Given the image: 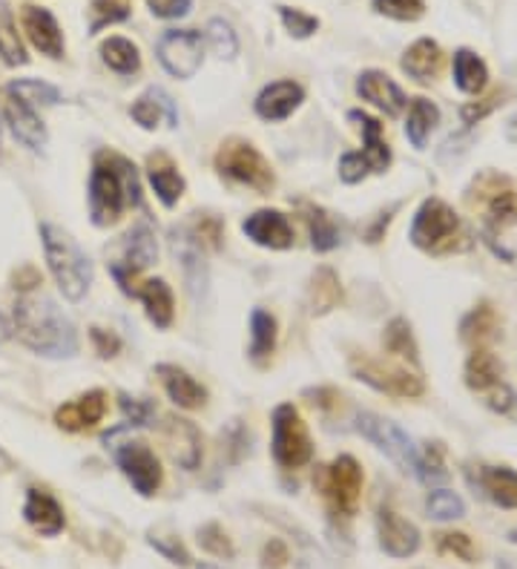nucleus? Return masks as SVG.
<instances>
[{
	"instance_id": "54",
	"label": "nucleus",
	"mask_w": 517,
	"mask_h": 569,
	"mask_svg": "<svg viewBox=\"0 0 517 569\" xmlns=\"http://www.w3.org/2000/svg\"><path fill=\"white\" fill-rule=\"evenodd\" d=\"M122 409H124V418H127L133 425H147V420H150L152 414L147 402L129 400L127 395H122Z\"/></svg>"
},
{
	"instance_id": "47",
	"label": "nucleus",
	"mask_w": 517,
	"mask_h": 569,
	"mask_svg": "<svg viewBox=\"0 0 517 569\" xmlns=\"http://www.w3.org/2000/svg\"><path fill=\"white\" fill-rule=\"evenodd\" d=\"M198 544H202V549L210 555H216V558H233V544H230V538L225 535V530H221L219 524H207L198 530Z\"/></svg>"
},
{
	"instance_id": "30",
	"label": "nucleus",
	"mask_w": 517,
	"mask_h": 569,
	"mask_svg": "<svg viewBox=\"0 0 517 569\" xmlns=\"http://www.w3.org/2000/svg\"><path fill=\"white\" fill-rule=\"evenodd\" d=\"M455 84L466 95H478V92L486 90L489 69L483 58L474 55L472 49H457L455 53Z\"/></svg>"
},
{
	"instance_id": "56",
	"label": "nucleus",
	"mask_w": 517,
	"mask_h": 569,
	"mask_svg": "<svg viewBox=\"0 0 517 569\" xmlns=\"http://www.w3.org/2000/svg\"><path fill=\"white\" fill-rule=\"evenodd\" d=\"M509 540H512V544H517V530L509 532Z\"/></svg>"
},
{
	"instance_id": "31",
	"label": "nucleus",
	"mask_w": 517,
	"mask_h": 569,
	"mask_svg": "<svg viewBox=\"0 0 517 569\" xmlns=\"http://www.w3.org/2000/svg\"><path fill=\"white\" fill-rule=\"evenodd\" d=\"M175 257L182 259L184 276L191 282V291L198 294V288H205V259H202V242L187 230H179L173 239Z\"/></svg>"
},
{
	"instance_id": "16",
	"label": "nucleus",
	"mask_w": 517,
	"mask_h": 569,
	"mask_svg": "<svg viewBox=\"0 0 517 569\" xmlns=\"http://www.w3.org/2000/svg\"><path fill=\"white\" fill-rule=\"evenodd\" d=\"M21 23L26 38L32 41V46L44 53L46 58H64V35L61 26L55 21V15L49 9L41 7H23L21 9Z\"/></svg>"
},
{
	"instance_id": "36",
	"label": "nucleus",
	"mask_w": 517,
	"mask_h": 569,
	"mask_svg": "<svg viewBox=\"0 0 517 569\" xmlns=\"http://www.w3.org/2000/svg\"><path fill=\"white\" fill-rule=\"evenodd\" d=\"M440 122V110L428 99H414L409 106V122H405V136L414 147H426L428 133Z\"/></svg>"
},
{
	"instance_id": "53",
	"label": "nucleus",
	"mask_w": 517,
	"mask_h": 569,
	"mask_svg": "<svg viewBox=\"0 0 517 569\" xmlns=\"http://www.w3.org/2000/svg\"><path fill=\"white\" fill-rule=\"evenodd\" d=\"M92 342H95V349H99V354L104 360L115 357L122 351V340L113 331H104V328H92Z\"/></svg>"
},
{
	"instance_id": "28",
	"label": "nucleus",
	"mask_w": 517,
	"mask_h": 569,
	"mask_svg": "<svg viewBox=\"0 0 517 569\" xmlns=\"http://www.w3.org/2000/svg\"><path fill=\"white\" fill-rule=\"evenodd\" d=\"M443 67V49L437 41L423 38L417 44H411L403 55V69L411 78H417L420 84H428L434 81V76L440 72Z\"/></svg>"
},
{
	"instance_id": "48",
	"label": "nucleus",
	"mask_w": 517,
	"mask_h": 569,
	"mask_svg": "<svg viewBox=\"0 0 517 569\" xmlns=\"http://www.w3.org/2000/svg\"><path fill=\"white\" fill-rule=\"evenodd\" d=\"M495 328V311L489 305H480L478 311H472L469 317L463 319V340H483V337L492 334Z\"/></svg>"
},
{
	"instance_id": "19",
	"label": "nucleus",
	"mask_w": 517,
	"mask_h": 569,
	"mask_svg": "<svg viewBox=\"0 0 517 569\" xmlns=\"http://www.w3.org/2000/svg\"><path fill=\"white\" fill-rule=\"evenodd\" d=\"M478 190H480V196L486 198V219L492 221L495 228L515 225L517 198H515V190H512L509 179H501V175H480Z\"/></svg>"
},
{
	"instance_id": "22",
	"label": "nucleus",
	"mask_w": 517,
	"mask_h": 569,
	"mask_svg": "<svg viewBox=\"0 0 517 569\" xmlns=\"http://www.w3.org/2000/svg\"><path fill=\"white\" fill-rule=\"evenodd\" d=\"M164 437H168L170 455L182 469L193 471L202 460V434H198L196 425L184 418H168L164 425Z\"/></svg>"
},
{
	"instance_id": "7",
	"label": "nucleus",
	"mask_w": 517,
	"mask_h": 569,
	"mask_svg": "<svg viewBox=\"0 0 517 569\" xmlns=\"http://www.w3.org/2000/svg\"><path fill=\"white\" fill-rule=\"evenodd\" d=\"M322 494L336 517H354L363 498V469L351 455H340L322 471Z\"/></svg>"
},
{
	"instance_id": "57",
	"label": "nucleus",
	"mask_w": 517,
	"mask_h": 569,
	"mask_svg": "<svg viewBox=\"0 0 517 569\" xmlns=\"http://www.w3.org/2000/svg\"><path fill=\"white\" fill-rule=\"evenodd\" d=\"M0 141H3V124H0Z\"/></svg>"
},
{
	"instance_id": "37",
	"label": "nucleus",
	"mask_w": 517,
	"mask_h": 569,
	"mask_svg": "<svg viewBox=\"0 0 517 569\" xmlns=\"http://www.w3.org/2000/svg\"><path fill=\"white\" fill-rule=\"evenodd\" d=\"M101 58L110 69H115L118 76H136L141 69V55L138 46L127 38H110L101 44Z\"/></svg>"
},
{
	"instance_id": "8",
	"label": "nucleus",
	"mask_w": 517,
	"mask_h": 569,
	"mask_svg": "<svg viewBox=\"0 0 517 569\" xmlns=\"http://www.w3.org/2000/svg\"><path fill=\"white\" fill-rule=\"evenodd\" d=\"M357 432L371 441L374 446L386 452L391 460L403 471H411V475H417V464H420V448L411 443L409 434L400 429L397 423L386 418H377V414H357Z\"/></svg>"
},
{
	"instance_id": "20",
	"label": "nucleus",
	"mask_w": 517,
	"mask_h": 569,
	"mask_svg": "<svg viewBox=\"0 0 517 569\" xmlns=\"http://www.w3.org/2000/svg\"><path fill=\"white\" fill-rule=\"evenodd\" d=\"M23 517H26V524L35 532H41L44 538L61 535L64 526H67L61 503L55 501L49 492H44V489H30L26 503H23Z\"/></svg>"
},
{
	"instance_id": "1",
	"label": "nucleus",
	"mask_w": 517,
	"mask_h": 569,
	"mask_svg": "<svg viewBox=\"0 0 517 569\" xmlns=\"http://www.w3.org/2000/svg\"><path fill=\"white\" fill-rule=\"evenodd\" d=\"M15 334L18 340L41 357H72L78 351V334L72 319L58 308L46 294L30 291L15 305Z\"/></svg>"
},
{
	"instance_id": "44",
	"label": "nucleus",
	"mask_w": 517,
	"mask_h": 569,
	"mask_svg": "<svg viewBox=\"0 0 517 569\" xmlns=\"http://www.w3.org/2000/svg\"><path fill=\"white\" fill-rule=\"evenodd\" d=\"M371 7L394 21H420L426 12V0H371Z\"/></svg>"
},
{
	"instance_id": "32",
	"label": "nucleus",
	"mask_w": 517,
	"mask_h": 569,
	"mask_svg": "<svg viewBox=\"0 0 517 569\" xmlns=\"http://www.w3.org/2000/svg\"><path fill=\"white\" fill-rule=\"evenodd\" d=\"M276 351V317L274 314L256 311L251 314V360L256 365H265Z\"/></svg>"
},
{
	"instance_id": "52",
	"label": "nucleus",
	"mask_w": 517,
	"mask_h": 569,
	"mask_svg": "<svg viewBox=\"0 0 517 569\" xmlns=\"http://www.w3.org/2000/svg\"><path fill=\"white\" fill-rule=\"evenodd\" d=\"M150 544L173 564H184V567L191 564V555H187V549L179 544V538H150Z\"/></svg>"
},
{
	"instance_id": "4",
	"label": "nucleus",
	"mask_w": 517,
	"mask_h": 569,
	"mask_svg": "<svg viewBox=\"0 0 517 569\" xmlns=\"http://www.w3.org/2000/svg\"><path fill=\"white\" fill-rule=\"evenodd\" d=\"M460 239L466 234L457 213L440 198H426L411 221V242L426 253H451L463 248Z\"/></svg>"
},
{
	"instance_id": "50",
	"label": "nucleus",
	"mask_w": 517,
	"mask_h": 569,
	"mask_svg": "<svg viewBox=\"0 0 517 569\" xmlns=\"http://www.w3.org/2000/svg\"><path fill=\"white\" fill-rule=\"evenodd\" d=\"M147 7H150V12L156 18L173 21V18H184L191 12L193 0H147Z\"/></svg>"
},
{
	"instance_id": "33",
	"label": "nucleus",
	"mask_w": 517,
	"mask_h": 569,
	"mask_svg": "<svg viewBox=\"0 0 517 569\" xmlns=\"http://www.w3.org/2000/svg\"><path fill=\"white\" fill-rule=\"evenodd\" d=\"M305 221H308V230H311L313 251L328 253L334 251L336 244H340L343 230H340V225H336V216H331V213L322 210V207L308 205L305 207Z\"/></svg>"
},
{
	"instance_id": "10",
	"label": "nucleus",
	"mask_w": 517,
	"mask_h": 569,
	"mask_svg": "<svg viewBox=\"0 0 517 569\" xmlns=\"http://www.w3.org/2000/svg\"><path fill=\"white\" fill-rule=\"evenodd\" d=\"M205 58V41L193 30H170L159 41V61L173 78H193Z\"/></svg>"
},
{
	"instance_id": "34",
	"label": "nucleus",
	"mask_w": 517,
	"mask_h": 569,
	"mask_svg": "<svg viewBox=\"0 0 517 569\" xmlns=\"http://www.w3.org/2000/svg\"><path fill=\"white\" fill-rule=\"evenodd\" d=\"M343 299V288H340V276L331 271V268H320L311 280V288H308V305H311L313 314H328L334 311L336 305Z\"/></svg>"
},
{
	"instance_id": "11",
	"label": "nucleus",
	"mask_w": 517,
	"mask_h": 569,
	"mask_svg": "<svg viewBox=\"0 0 517 569\" xmlns=\"http://www.w3.org/2000/svg\"><path fill=\"white\" fill-rule=\"evenodd\" d=\"M156 257H159V248H156V236H152V230L147 228V225H138V228L129 230L127 236L122 239V259L118 262H113V276L115 282L122 285V291L127 296L136 294V274L138 271H145V268H150L152 262H156Z\"/></svg>"
},
{
	"instance_id": "49",
	"label": "nucleus",
	"mask_w": 517,
	"mask_h": 569,
	"mask_svg": "<svg viewBox=\"0 0 517 569\" xmlns=\"http://www.w3.org/2000/svg\"><path fill=\"white\" fill-rule=\"evenodd\" d=\"M368 173H374V170L363 152H345L343 161H340V179H343L345 184L363 182Z\"/></svg>"
},
{
	"instance_id": "29",
	"label": "nucleus",
	"mask_w": 517,
	"mask_h": 569,
	"mask_svg": "<svg viewBox=\"0 0 517 569\" xmlns=\"http://www.w3.org/2000/svg\"><path fill=\"white\" fill-rule=\"evenodd\" d=\"M129 115H133L136 124H141L145 129H156L161 124V118H168L170 127L179 124V118H175L173 99H170L168 92H161V90H147L145 95L133 104Z\"/></svg>"
},
{
	"instance_id": "39",
	"label": "nucleus",
	"mask_w": 517,
	"mask_h": 569,
	"mask_svg": "<svg viewBox=\"0 0 517 569\" xmlns=\"http://www.w3.org/2000/svg\"><path fill=\"white\" fill-rule=\"evenodd\" d=\"M9 95H15L18 101H23L26 106H53L61 101V92L55 90L53 84H44V81H32V78H23V81H12L7 87Z\"/></svg>"
},
{
	"instance_id": "55",
	"label": "nucleus",
	"mask_w": 517,
	"mask_h": 569,
	"mask_svg": "<svg viewBox=\"0 0 517 569\" xmlns=\"http://www.w3.org/2000/svg\"><path fill=\"white\" fill-rule=\"evenodd\" d=\"M7 337H9V328H7V322L0 319V340H7Z\"/></svg>"
},
{
	"instance_id": "18",
	"label": "nucleus",
	"mask_w": 517,
	"mask_h": 569,
	"mask_svg": "<svg viewBox=\"0 0 517 569\" xmlns=\"http://www.w3.org/2000/svg\"><path fill=\"white\" fill-rule=\"evenodd\" d=\"M305 101V90L297 81H274L256 95V115L265 122H285L294 115L299 104Z\"/></svg>"
},
{
	"instance_id": "12",
	"label": "nucleus",
	"mask_w": 517,
	"mask_h": 569,
	"mask_svg": "<svg viewBox=\"0 0 517 569\" xmlns=\"http://www.w3.org/2000/svg\"><path fill=\"white\" fill-rule=\"evenodd\" d=\"M354 374L357 379L374 386L377 391H386L391 397H420L423 395V379L409 374L397 365H382L377 360H354Z\"/></svg>"
},
{
	"instance_id": "43",
	"label": "nucleus",
	"mask_w": 517,
	"mask_h": 569,
	"mask_svg": "<svg viewBox=\"0 0 517 569\" xmlns=\"http://www.w3.org/2000/svg\"><path fill=\"white\" fill-rule=\"evenodd\" d=\"M207 44L214 46V53L219 55V58H237L239 53V41H237V32L230 30V23L225 21H210L207 23Z\"/></svg>"
},
{
	"instance_id": "58",
	"label": "nucleus",
	"mask_w": 517,
	"mask_h": 569,
	"mask_svg": "<svg viewBox=\"0 0 517 569\" xmlns=\"http://www.w3.org/2000/svg\"><path fill=\"white\" fill-rule=\"evenodd\" d=\"M503 569H509V567H503Z\"/></svg>"
},
{
	"instance_id": "51",
	"label": "nucleus",
	"mask_w": 517,
	"mask_h": 569,
	"mask_svg": "<svg viewBox=\"0 0 517 569\" xmlns=\"http://www.w3.org/2000/svg\"><path fill=\"white\" fill-rule=\"evenodd\" d=\"M288 561H290L288 547H285L279 538L267 540L265 549H262V567H265V569H282Z\"/></svg>"
},
{
	"instance_id": "45",
	"label": "nucleus",
	"mask_w": 517,
	"mask_h": 569,
	"mask_svg": "<svg viewBox=\"0 0 517 569\" xmlns=\"http://www.w3.org/2000/svg\"><path fill=\"white\" fill-rule=\"evenodd\" d=\"M437 549L443 555H455V558L466 564H472L478 558V547H474V540L466 532H440L437 535Z\"/></svg>"
},
{
	"instance_id": "17",
	"label": "nucleus",
	"mask_w": 517,
	"mask_h": 569,
	"mask_svg": "<svg viewBox=\"0 0 517 569\" xmlns=\"http://www.w3.org/2000/svg\"><path fill=\"white\" fill-rule=\"evenodd\" d=\"M357 92L359 99L374 104L377 110H382L388 118H397V115L405 110V104H409L405 92L400 90L386 72H380V69H368V72H363L357 81Z\"/></svg>"
},
{
	"instance_id": "42",
	"label": "nucleus",
	"mask_w": 517,
	"mask_h": 569,
	"mask_svg": "<svg viewBox=\"0 0 517 569\" xmlns=\"http://www.w3.org/2000/svg\"><path fill=\"white\" fill-rule=\"evenodd\" d=\"M386 349L391 354H400V357L417 363V345H414V337H411V328L405 319H394L386 328Z\"/></svg>"
},
{
	"instance_id": "40",
	"label": "nucleus",
	"mask_w": 517,
	"mask_h": 569,
	"mask_svg": "<svg viewBox=\"0 0 517 569\" xmlns=\"http://www.w3.org/2000/svg\"><path fill=\"white\" fill-rule=\"evenodd\" d=\"M129 18V0H92L90 32H101L104 26L122 23Z\"/></svg>"
},
{
	"instance_id": "46",
	"label": "nucleus",
	"mask_w": 517,
	"mask_h": 569,
	"mask_svg": "<svg viewBox=\"0 0 517 569\" xmlns=\"http://www.w3.org/2000/svg\"><path fill=\"white\" fill-rule=\"evenodd\" d=\"M279 15L282 23H285V30L294 35V38H311L313 32L320 30V21L302 9H290V7H279Z\"/></svg>"
},
{
	"instance_id": "21",
	"label": "nucleus",
	"mask_w": 517,
	"mask_h": 569,
	"mask_svg": "<svg viewBox=\"0 0 517 569\" xmlns=\"http://www.w3.org/2000/svg\"><path fill=\"white\" fill-rule=\"evenodd\" d=\"M156 374H159L161 386L168 391L170 400L179 406V409H202L207 402V388L202 383L191 377V374L179 368V365H170V363H161L156 365Z\"/></svg>"
},
{
	"instance_id": "25",
	"label": "nucleus",
	"mask_w": 517,
	"mask_h": 569,
	"mask_svg": "<svg viewBox=\"0 0 517 569\" xmlns=\"http://www.w3.org/2000/svg\"><path fill=\"white\" fill-rule=\"evenodd\" d=\"M147 179H150L156 196L161 198L164 207H175L179 198L184 196V175L179 173L170 156L164 152H152L150 161H147Z\"/></svg>"
},
{
	"instance_id": "6",
	"label": "nucleus",
	"mask_w": 517,
	"mask_h": 569,
	"mask_svg": "<svg viewBox=\"0 0 517 569\" xmlns=\"http://www.w3.org/2000/svg\"><path fill=\"white\" fill-rule=\"evenodd\" d=\"M271 429H274L271 452H274V460L282 469H302L305 464H311V434H308L302 414L290 402L276 406L274 418H271Z\"/></svg>"
},
{
	"instance_id": "26",
	"label": "nucleus",
	"mask_w": 517,
	"mask_h": 569,
	"mask_svg": "<svg viewBox=\"0 0 517 569\" xmlns=\"http://www.w3.org/2000/svg\"><path fill=\"white\" fill-rule=\"evenodd\" d=\"M136 299L145 305L147 319H150L156 328H170L175 317V303L173 291L164 280H147L141 282V288H136Z\"/></svg>"
},
{
	"instance_id": "13",
	"label": "nucleus",
	"mask_w": 517,
	"mask_h": 569,
	"mask_svg": "<svg viewBox=\"0 0 517 569\" xmlns=\"http://www.w3.org/2000/svg\"><path fill=\"white\" fill-rule=\"evenodd\" d=\"M244 236L256 242L258 248H267V251H288L294 248V225L282 210H256L253 216H248L242 225Z\"/></svg>"
},
{
	"instance_id": "2",
	"label": "nucleus",
	"mask_w": 517,
	"mask_h": 569,
	"mask_svg": "<svg viewBox=\"0 0 517 569\" xmlns=\"http://www.w3.org/2000/svg\"><path fill=\"white\" fill-rule=\"evenodd\" d=\"M141 205L136 168L115 152H101L90 175V216L95 228H110L127 207Z\"/></svg>"
},
{
	"instance_id": "35",
	"label": "nucleus",
	"mask_w": 517,
	"mask_h": 569,
	"mask_svg": "<svg viewBox=\"0 0 517 569\" xmlns=\"http://www.w3.org/2000/svg\"><path fill=\"white\" fill-rule=\"evenodd\" d=\"M501 377H503V365L497 363L495 354H489V351L478 349L469 357V363H466V383H469V388H474V391H489V388L501 386Z\"/></svg>"
},
{
	"instance_id": "41",
	"label": "nucleus",
	"mask_w": 517,
	"mask_h": 569,
	"mask_svg": "<svg viewBox=\"0 0 517 569\" xmlns=\"http://www.w3.org/2000/svg\"><path fill=\"white\" fill-rule=\"evenodd\" d=\"M426 509L434 521H457V517L466 515L463 498L457 492H449V489H434V492L428 494Z\"/></svg>"
},
{
	"instance_id": "27",
	"label": "nucleus",
	"mask_w": 517,
	"mask_h": 569,
	"mask_svg": "<svg viewBox=\"0 0 517 569\" xmlns=\"http://www.w3.org/2000/svg\"><path fill=\"white\" fill-rule=\"evenodd\" d=\"M348 118L359 127L363 133V147L366 150H359L363 156L368 159L374 173H386V168L391 164V150H388L386 138H382V124L377 118H371L368 113H359V110H351Z\"/></svg>"
},
{
	"instance_id": "38",
	"label": "nucleus",
	"mask_w": 517,
	"mask_h": 569,
	"mask_svg": "<svg viewBox=\"0 0 517 569\" xmlns=\"http://www.w3.org/2000/svg\"><path fill=\"white\" fill-rule=\"evenodd\" d=\"M0 58L9 67H23L26 64V49L21 44V35H18L15 18H12L3 0H0Z\"/></svg>"
},
{
	"instance_id": "3",
	"label": "nucleus",
	"mask_w": 517,
	"mask_h": 569,
	"mask_svg": "<svg viewBox=\"0 0 517 569\" xmlns=\"http://www.w3.org/2000/svg\"><path fill=\"white\" fill-rule=\"evenodd\" d=\"M41 239H44V253H46V265L53 271L55 282L61 294L67 296L69 303H78L84 299V294L92 285V262L81 244L72 239L64 228L58 225H41Z\"/></svg>"
},
{
	"instance_id": "24",
	"label": "nucleus",
	"mask_w": 517,
	"mask_h": 569,
	"mask_svg": "<svg viewBox=\"0 0 517 569\" xmlns=\"http://www.w3.org/2000/svg\"><path fill=\"white\" fill-rule=\"evenodd\" d=\"M474 486L495 507L517 509V471L509 466H480Z\"/></svg>"
},
{
	"instance_id": "5",
	"label": "nucleus",
	"mask_w": 517,
	"mask_h": 569,
	"mask_svg": "<svg viewBox=\"0 0 517 569\" xmlns=\"http://www.w3.org/2000/svg\"><path fill=\"white\" fill-rule=\"evenodd\" d=\"M216 170L230 182L244 184V187L256 190V193H271L276 184L274 168L271 161L242 138H228L216 152Z\"/></svg>"
},
{
	"instance_id": "15",
	"label": "nucleus",
	"mask_w": 517,
	"mask_h": 569,
	"mask_svg": "<svg viewBox=\"0 0 517 569\" xmlns=\"http://www.w3.org/2000/svg\"><path fill=\"white\" fill-rule=\"evenodd\" d=\"M377 535H380V549L391 555V558H411L420 549V544H423L417 526L397 515L394 509H380Z\"/></svg>"
},
{
	"instance_id": "9",
	"label": "nucleus",
	"mask_w": 517,
	"mask_h": 569,
	"mask_svg": "<svg viewBox=\"0 0 517 569\" xmlns=\"http://www.w3.org/2000/svg\"><path fill=\"white\" fill-rule=\"evenodd\" d=\"M115 464L124 471V478L133 483L141 498H152V494L161 489V480H164V471H161L159 457L150 446L138 441L122 443L115 448Z\"/></svg>"
},
{
	"instance_id": "14",
	"label": "nucleus",
	"mask_w": 517,
	"mask_h": 569,
	"mask_svg": "<svg viewBox=\"0 0 517 569\" xmlns=\"http://www.w3.org/2000/svg\"><path fill=\"white\" fill-rule=\"evenodd\" d=\"M107 414V395L95 388V391H87V395L76 397V400L64 402L55 409V423L64 432H90L104 420Z\"/></svg>"
},
{
	"instance_id": "23",
	"label": "nucleus",
	"mask_w": 517,
	"mask_h": 569,
	"mask_svg": "<svg viewBox=\"0 0 517 569\" xmlns=\"http://www.w3.org/2000/svg\"><path fill=\"white\" fill-rule=\"evenodd\" d=\"M3 115H7V124L12 127V136L21 141L23 147L30 150H41L46 145V127L32 106H26L23 101H18L15 95L3 99Z\"/></svg>"
}]
</instances>
